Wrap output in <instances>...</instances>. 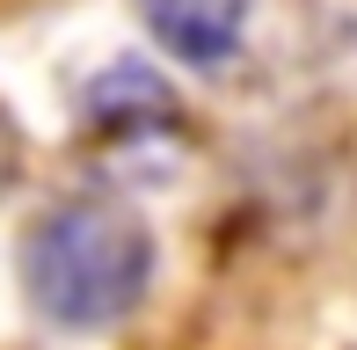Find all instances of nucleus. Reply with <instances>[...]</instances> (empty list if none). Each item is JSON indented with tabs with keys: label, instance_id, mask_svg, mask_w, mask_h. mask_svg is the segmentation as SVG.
Returning <instances> with one entry per match:
<instances>
[{
	"label": "nucleus",
	"instance_id": "nucleus-1",
	"mask_svg": "<svg viewBox=\"0 0 357 350\" xmlns=\"http://www.w3.org/2000/svg\"><path fill=\"white\" fill-rule=\"evenodd\" d=\"M29 307L59 328H109L153 284V234L117 197H59L22 241Z\"/></svg>",
	"mask_w": 357,
	"mask_h": 350
},
{
	"label": "nucleus",
	"instance_id": "nucleus-2",
	"mask_svg": "<svg viewBox=\"0 0 357 350\" xmlns=\"http://www.w3.org/2000/svg\"><path fill=\"white\" fill-rule=\"evenodd\" d=\"M139 15L160 52L190 59V66H226L248 29V0H139Z\"/></svg>",
	"mask_w": 357,
	"mask_h": 350
},
{
	"label": "nucleus",
	"instance_id": "nucleus-3",
	"mask_svg": "<svg viewBox=\"0 0 357 350\" xmlns=\"http://www.w3.org/2000/svg\"><path fill=\"white\" fill-rule=\"evenodd\" d=\"M88 117H95V132H109V139H146V132H175V95L160 73H146V66H117V73H102V81L88 88Z\"/></svg>",
	"mask_w": 357,
	"mask_h": 350
},
{
	"label": "nucleus",
	"instance_id": "nucleus-4",
	"mask_svg": "<svg viewBox=\"0 0 357 350\" xmlns=\"http://www.w3.org/2000/svg\"><path fill=\"white\" fill-rule=\"evenodd\" d=\"M15 175H22V139H15V132H8V117H0V190H8Z\"/></svg>",
	"mask_w": 357,
	"mask_h": 350
}]
</instances>
